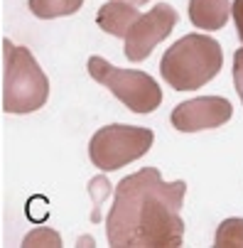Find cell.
<instances>
[{"mask_svg":"<svg viewBox=\"0 0 243 248\" xmlns=\"http://www.w3.org/2000/svg\"><path fill=\"white\" fill-rule=\"evenodd\" d=\"M187 182H165L157 167H143L118 182L113 206L106 219L111 246H167L184 241L182 204Z\"/></svg>","mask_w":243,"mask_h":248,"instance_id":"1","label":"cell"},{"mask_svg":"<svg viewBox=\"0 0 243 248\" xmlns=\"http://www.w3.org/2000/svg\"><path fill=\"white\" fill-rule=\"evenodd\" d=\"M221 64L224 49L214 37L184 34L162 54L160 74L175 91H197L221 72Z\"/></svg>","mask_w":243,"mask_h":248,"instance_id":"2","label":"cell"},{"mask_svg":"<svg viewBox=\"0 0 243 248\" xmlns=\"http://www.w3.org/2000/svg\"><path fill=\"white\" fill-rule=\"evenodd\" d=\"M49 98V79L30 49L3 40V111L32 113Z\"/></svg>","mask_w":243,"mask_h":248,"instance_id":"3","label":"cell"},{"mask_svg":"<svg viewBox=\"0 0 243 248\" xmlns=\"http://www.w3.org/2000/svg\"><path fill=\"white\" fill-rule=\"evenodd\" d=\"M89 74L101 86H106L133 113H152L162 103L160 84L145 72L118 69L103 57H91L89 59Z\"/></svg>","mask_w":243,"mask_h":248,"instance_id":"4","label":"cell"},{"mask_svg":"<svg viewBox=\"0 0 243 248\" xmlns=\"http://www.w3.org/2000/svg\"><path fill=\"white\" fill-rule=\"evenodd\" d=\"M152 140L155 133L150 128L113 123L93 133L89 143V157L101 172H113L143 157L152 148Z\"/></svg>","mask_w":243,"mask_h":248,"instance_id":"5","label":"cell"},{"mask_svg":"<svg viewBox=\"0 0 243 248\" xmlns=\"http://www.w3.org/2000/svg\"><path fill=\"white\" fill-rule=\"evenodd\" d=\"M177 25V10L160 3L152 10H148L145 15L137 17V22L130 27V32L125 34V57L130 62H143L152 54V49L172 34Z\"/></svg>","mask_w":243,"mask_h":248,"instance_id":"6","label":"cell"},{"mask_svg":"<svg viewBox=\"0 0 243 248\" xmlns=\"http://www.w3.org/2000/svg\"><path fill=\"white\" fill-rule=\"evenodd\" d=\"M231 116H233V108L224 96H201V98H192L175 106L169 121L182 133H197V130L219 128L228 123Z\"/></svg>","mask_w":243,"mask_h":248,"instance_id":"7","label":"cell"},{"mask_svg":"<svg viewBox=\"0 0 243 248\" xmlns=\"http://www.w3.org/2000/svg\"><path fill=\"white\" fill-rule=\"evenodd\" d=\"M137 17H140V13L135 10V5L125 3V0H111L98 8L96 22L103 32L113 34V37H125L130 27L137 22Z\"/></svg>","mask_w":243,"mask_h":248,"instance_id":"8","label":"cell"},{"mask_svg":"<svg viewBox=\"0 0 243 248\" xmlns=\"http://www.w3.org/2000/svg\"><path fill=\"white\" fill-rule=\"evenodd\" d=\"M228 0H189V20L199 30H221L231 15Z\"/></svg>","mask_w":243,"mask_h":248,"instance_id":"9","label":"cell"},{"mask_svg":"<svg viewBox=\"0 0 243 248\" xmlns=\"http://www.w3.org/2000/svg\"><path fill=\"white\" fill-rule=\"evenodd\" d=\"M27 5L34 17L54 20V17H64V15H74L84 5V0H27Z\"/></svg>","mask_w":243,"mask_h":248,"instance_id":"10","label":"cell"},{"mask_svg":"<svg viewBox=\"0 0 243 248\" xmlns=\"http://www.w3.org/2000/svg\"><path fill=\"white\" fill-rule=\"evenodd\" d=\"M214 246H243V219H226L216 229Z\"/></svg>","mask_w":243,"mask_h":248,"instance_id":"11","label":"cell"},{"mask_svg":"<svg viewBox=\"0 0 243 248\" xmlns=\"http://www.w3.org/2000/svg\"><path fill=\"white\" fill-rule=\"evenodd\" d=\"M89 194H91V199H93V214H91V221H101V211H98V209H101L103 199L111 194V182H108L103 174L93 177V180L89 182Z\"/></svg>","mask_w":243,"mask_h":248,"instance_id":"12","label":"cell"},{"mask_svg":"<svg viewBox=\"0 0 243 248\" xmlns=\"http://www.w3.org/2000/svg\"><path fill=\"white\" fill-rule=\"evenodd\" d=\"M22 246H61V236L57 233V231H52V229H34V231H30L27 236H25V241H22Z\"/></svg>","mask_w":243,"mask_h":248,"instance_id":"13","label":"cell"},{"mask_svg":"<svg viewBox=\"0 0 243 248\" xmlns=\"http://www.w3.org/2000/svg\"><path fill=\"white\" fill-rule=\"evenodd\" d=\"M233 84H236V91L243 103V49H236V54H233Z\"/></svg>","mask_w":243,"mask_h":248,"instance_id":"14","label":"cell"},{"mask_svg":"<svg viewBox=\"0 0 243 248\" xmlns=\"http://www.w3.org/2000/svg\"><path fill=\"white\" fill-rule=\"evenodd\" d=\"M231 15H233V22H236L238 40H241V45H243V0H233V5H231Z\"/></svg>","mask_w":243,"mask_h":248,"instance_id":"15","label":"cell"},{"mask_svg":"<svg viewBox=\"0 0 243 248\" xmlns=\"http://www.w3.org/2000/svg\"><path fill=\"white\" fill-rule=\"evenodd\" d=\"M76 246H93V238H91V236H81V238L76 241Z\"/></svg>","mask_w":243,"mask_h":248,"instance_id":"16","label":"cell"},{"mask_svg":"<svg viewBox=\"0 0 243 248\" xmlns=\"http://www.w3.org/2000/svg\"><path fill=\"white\" fill-rule=\"evenodd\" d=\"M125 3H130V5H145V3H150V0H125Z\"/></svg>","mask_w":243,"mask_h":248,"instance_id":"17","label":"cell"}]
</instances>
